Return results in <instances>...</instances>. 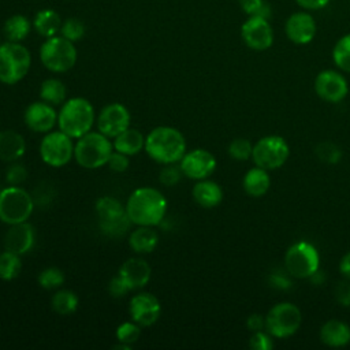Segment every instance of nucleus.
<instances>
[{
  "label": "nucleus",
  "mask_w": 350,
  "mask_h": 350,
  "mask_svg": "<svg viewBox=\"0 0 350 350\" xmlns=\"http://www.w3.org/2000/svg\"><path fill=\"white\" fill-rule=\"evenodd\" d=\"M126 213L134 226H157L167 213V200L154 187L135 189L127 198Z\"/></svg>",
  "instance_id": "obj_1"
},
{
  "label": "nucleus",
  "mask_w": 350,
  "mask_h": 350,
  "mask_svg": "<svg viewBox=\"0 0 350 350\" xmlns=\"http://www.w3.org/2000/svg\"><path fill=\"white\" fill-rule=\"evenodd\" d=\"M146 154L159 164H176L186 150L185 135L175 127L159 126L145 137Z\"/></svg>",
  "instance_id": "obj_2"
},
{
  "label": "nucleus",
  "mask_w": 350,
  "mask_h": 350,
  "mask_svg": "<svg viewBox=\"0 0 350 350\" xmlns=\"http://www.w3.org/2000/svg\"><path fill=\"white\" fill-rule=\"evenodd\" d=\"M96 122V112L93 104L85 97L67 98L57 112L59 130L78 139L86 133L92 131Z\"/></svg>",
  "instance_id": "obj_3"
},
{
  "label": "nucleus",
  "mask_w": 350,
  "mask_h": 350,
  "mask_svg": "<svg viewBox=\"0 0 350 350\" xmlns=\"http://www.w3.org/2000/svg\"><path fill=\"white\" fill-rule=\"evenodd\" d=\"M112 152L113 144L111 138L98 130L86 133L74 144V159L82 168L86 170H97L107 165Z\"/></svg>",
  "instance_id": "obj_4"
},
{
  "label": "nucleus",
  "mask_w": 350,
  "mask_h": 350,
  "mask_svg": "<svg viewBox=\"0 0 350 350\" xmlns=\"http://www.w3.org/2000/svg\"><path fill=\"white\" fill-rule=\"evenodd\" d=\"M31 55L21 42L7 41L0 45V82L15 85L29 72Z\"/></svg>",
  "instance_id": "obj_5"
},
{
  "label": "nucleus",
  "mask_w": 350,
  "mask_h": 350,
  "mask_svg": "<svg viewBox=\"0 0 350 350\" xmlns=\"http://www.w3.org/2000/svg\"><path fill=\"white\" fill-rule=\"evenodd\" d=\"M34 209V201L21 186H7L0 190V220L8 226L27 221Z\"/></svg>",
  "instance_id": "obj_6"
},
{
  "label": "nucleus",
  "mask_w": 350,
  "mask_h": 350,
  "mask_svg": "<svg viewBox=\"0 0 350 350\" xmlns=\"http://www.w3.org/2000/svg\"><path fill=\"white\" fill-rule=\"evenodd\" d=\"M40 59L44 67L52 72H66L77 62L74 42L63 36H53L44 41L40 48Z\"/></svg>",
  "instance_id": "obj_7"
},
{
  "label": "nucleus",
  "mask_w": 350,
  "mask_h": 350,
  "mask_svg": "<svg viewBox=\"0 0 350 350\" xmlns=\"http://www.w3.org/2000/svg\"><path fill=\"white\" fill-rule=\"evenodd\" d=\"M284 267L297 279H310L320 268V254L312 243L298 241L287 249Z\"/></svg>",
  "instance_id": "obj_8"
},
{
  "label": "nucleus",
  "mask_w": 350,
  "mask_h": 350,
  "mask_svg": "<svg viewBox=\"0 0 350 350\" xmlns=\"http://www.w3.org/2000/svg\"><path fill=\"white\" fill-rule=\"evenodd\" d=\"M302 321L299 308L293 302H279L265 314V329L273 338H288L294 335Z\"/></svg>",
  "instance_id": "obj_9"
},
{
  "label": "nucleus",
  "mask_w": 350,
  "mask_h": 350,
  "mask_svg": "<svg viewBox=\"0 0 350 350\" xmlns=\"http://www.w3.org/2000/svg\"><path fill=\"white\" fill-rule=\"evenodd\" d=\"M290 148L280 135H265L253 144L252 160L257 167L267 171L278 170L287 161Z\"/></svg>",
  "instance_id": "obj_10"
},
{
  "label": "nucleus",
  "mask_w": 350,
  "mask_h": 350,
  "mask_svg": "<svg viewBox=\"0 0 350 350\" xmlns=\"http://www.w3.org/2000/svg\"><path fill=\"white\" fill-rule=\"evenodd\" d=\"M41 160L53 168L64 167L74 157V142L62 130L49 131L40 142Z\"/></svg>",
  "instance_id": "obj_11"
},
{
  "label": "nucleus",
  "mask_w": 350,
  "mask_h": 350,
  "mask_svg": "<svg viewBox=\"0 0 350 350\" xmlns=\"http://www.w3.org/2000/svg\"><path fill=\"white\" fill-rule=\"evenodd\" d=\"M241 37L253 51H265L273 44V30L264 16H249L241 26Z\"/></svg>",
  "instance_id": "obj_12"
},
{
  "label": "nucleus",
  "mask_w": 350,
  "mask_h": 350,
  "mask_svg": "<svg viewBox=\"0 0 350 350\" xmlns=\"http://www.w3.org/2000/svg\"><path fill=\"white\" fill-rule=\"evenodd\" d=\"M179 167L182 174L189 179H206L216 170V157L209 150L197 148L183 154Z\"/></svg>",
  "instance_id": "obj_13"
},
{
  "label": "nucleus",
  "mask_w": 350,
  "mask_h": 350,
  "mask_svg": "<svg viewBox=\"0 0 350 350\" xmlns=\"http://www.w3.org/2000/svg\"><path fill=\"white\" fill-rule=\"evenodd\" d=\"M130 120L131 115L127 107L120 103H111L103 107L97 116L96 124L100 133H103L108 138H115L122 131L130 127Z\"/></svg>",
  "instance_id": "obj_14"
},
{
  "label": "nucleus",
  "mask_w": 350,
  "mask_h": 350,
  "mask_svg": "<svg viewBox=\"0 0 350 350\" xmlns=\"http://www.w3.org/2000/svg\"><path fill=\"white\" fill-rule=\"evenodd\" d=\"M316 94L327 103H339L349 93L346 78L335 70H323L314 79Z\"/></svg>",
  "instance_id": "obj_15"
},
{
  "label": "nucleus",
  "mask_w": 350,
  "mask_h": 350,
  "mask_svg": "<svg viewBox=\"0 0 350 350\" xmlns=\"http://www.w3.org/2000/svg\"><path fill=\"white\" fill-rule=\"evenodd\" d=\"M129 312L133 321L141 327L153 325L161 314V304L152 293H138L129 302Z\"/></svg>",
  "instance_id": "obj_16"
},
{
  "label": "nucleus",
  "mask_w": 350,
  "mask_h": 350,
  "mask_svg": "<svg viewBox=\"0 0 350 350\" xmlns=\"http://www.w3.org/2000/svg\"><path fill=\"white\" fill-rule=\"evenodd\" d=\"M23 120L31 131L46 134L57 123V112L53 105L40 100L26 107Z\"/></svg>",
  "instance_id": "obj_17"
},
{
  "label": "nucleus",
  "mask_w": 350,
  "mask_h": 350,
  "mask_svg": "<svg viewBox=\"0 0 350 350\" xmlns=\"http://www.w3.org/2000/svg\"><path fill=\"white\" fill-rule=\"evenodd\" d=\"M284 31L287 38L297 44H309L317 31V25L314 18L308 12H294L291 14L284 25Z\"/></svg>",
  "instance_id": "obj_18"
},
{
  "label": "nucleus",
  "mask_w": 350,
  "mask_h": 350,
  "mask_svg": "<svg viewBox=\"0 0 350 350\" xmlns=\"http://www.w3.org/2000/svg\"><path fill=\"white\" fill-rule=\"evenodd\" d=\"M34 242L36 230L27 221L11 224L4 235V247L19 256L29 253L33 249Z\"/></svg>",
  "instance_id": "obj_19"
},
{
  "label": "nucleus",
  "mask_w": 350,
  "mask_h": 350,
  "mask_svg": "<svg viewBox=\"0 0 350 350\" xmlns=\"http://www.w3.org/2000/svg\"><path fill=\"white\" fill-rule=\"evenodd\" d=\"M118 275L126 283L129 290H138L145 287L152 275V268L146 260L141 257L127 258L119 268Z\"/></svg>",
  "instance_id": "obj_20"
},
{
  "label": "nucleus",
  "mask_w": 350,
  "mask_h": 350,
  "mask_svg": "<svg viewBox=\"0 0 350 350\" xmlns=\"http://www.w3.org/2000/svg\"><path fill=\"white\" fill-rule=\"evenodd\" d=\"M319 336L325 346L343 347L350 343V327L345 321L332 319L321 325Z\"/></svg>",
  "instance_id": "obj_21"
},
{
  "label": "nucleus",
  "mask_w": 350,
  "mask_h": 350,
  "mask_svg": "<svg viewBox=\"0 0 350 350\" xmlns=\"http://www.w3.org/2000/svg\"><path fill=\"white\" fill-rule=\"evenodd\" d=\"M26 152L25 138L15 130L0 131V160L4 163L18 161Z\"/></svg>",
  "instance_id": "obj_22"
},
{
  "label": "nucleus",
  "mask_w": 350,
  "mask_h": 350,
  "mask_svg": "<svg viewBox=\"0 0 350 350\" xmlns=\"http://www.w3.org/2000/svg\"><path fill=\"white\" fill-rule=\"evenodd\" d=\"M191 196L194 201L202 208H215L223 200V190L219 183L206 179L197 180L191 189Z\"/></svg>",
  "instance_id": "obj_23"
},
{
  "label": "nucleus",
  "mask_w": 350,
  "mask_h": 350,
  "mask_svg": "<svg viewBox=\"0 0 350 350\" xmlns=\"http://www.w3.org/2000/svg\"><path fill=\"white\" fill-rule=\"evenodd\" d=\"M159 234L152 226H137L129 235V246L137 254H148L156 249Z\"/></svg>",
  "instance_id": "obj_24"
},
{
  "label": "nucleus",
  "mask_w": 350,
  "mask_h": 350,
  "mask_svg": "<svg viewBox=\"0 0 350 350\" xmlns=\"http://www.w3.org/2000/svg\"><path fill=\"white\" fill-rule=\"evenodd\" d=\"M242 186L247 196L256 198L262 197L271 186V178L268 175V171L257 165L250 168L242 179Z\"/></svg>",
  "instance_id": "obj_25"
},
{
  "label": "nucleus",
  "mask_w": 350,
  "mask_h": 350,
  "mask_svg": "<svg viewBox=\"0 0 350 350\" xmlns=\"http://www.w3.org/2000/svg\"><path fill=\"white\" fill-rule=\"evenodd\" d=\"M113 149L127 156H134L145 148V135L137 129H126L112 141Z\"/></svg>",
  "instance_id": "obj_26"
},
{
  "label": "nucleus",
  "mask_w": 350,
  "mask_h": 350,
  "mask_svg": "<svg viewBox=\"0 0 350 350\" xmlns=\"http://www.w3.org/2000/svg\"><path fill=\"white\" fill-rule=\"evenodd\" d=\"M62 19L59 14L53 10H41L37 12L33 26L38 34H41L45 38L53 37L60 31L62 27Z\"/></svg>",
  "instance_id": "obj_27"
},
{
  "label": "nucleus",
  "mask_w": 350,
  "mask_h": 350,
  "mask_svg": "<svg viewBox=\"0 0 350 350\" xmlns=\"http://www.w3.org/2000/svg\"><path fill=\"white\" fill-rule=\"evenodd\" d=\"M96 213L100 221H112L126 216V206L115 197L104 196L96 201Z\"/></svg>",
  "instance_id": "obj_28"
},
{
  "label": "nucleus",
  "mask_w": 350,
  "mask_h": 350,
  "mask_svg": "<svg viewBox=\"0 0 350 350\" xmlns=\"http://www.w3.org/2000/svg\"><path fill=\"white\" fill-rule=\"evenodd\" d=\"M40 98L53 107L62 105L67 100V88L57 78H48L40 86Z\"/></svg>",
  "instance_id": "obj_29"
},
{
  "label": "nucleus",
  "mask_w": 350,
  "mask_h": 350,
  "mask_svg": "<svg viewBox=\"0 0 350 350\" xmlns=\"http://www.w3.org/2000/svg\"><path fill=\"white\" fill-rule=\"evenodd\" d=\"M78 295L67 288H57L51 298L52 309L62 316H67L74 313L78 309Z\"/></svg>",
  "instance_id": "obj_30"
},
{
  "label": "nucleus",
  "mask_w": 350,
  "mask_h": 350,
  "mask_svg": "<svg viewBox=\"0 0 350 350\" xmlns=\"http://www.w3.org/2000/svg\"><path fill=\"white\" fill-rule=\"evenodd\" d=\"M30 31V22L23 15H12L4 23V36L8 41L21 42Z\"/></svg>",
  "instance_id": "obj_31"
},
{
  "label": "nucleus",
  "mask_w": 350,
  "mask_h": 350,
  "mask_svg": "<svg viewBox=\"0 0 350 350\" xmlns=\"http://www.w3.org/2000/svg\"><path fill=\"white\" fill-rule=\"evenodd\" d=\"M22 269V261H21V256L10 252V250H4L0 253V279L4 282H11L15 278H18L19 272Z\"/></svg>",
  "instance_id": "obj_32"
},
{
  "label": "nucleus",
  "mask_w": 350,
  "mask_h": 350,
  "mask_svg": "<svg viewBox=\"0 0 350 350\" xmlns=\"http://www.w3.org/2000/svg\"><path fill=\"white\" fill-rule=\"evenodd\" d=\"M332 59L339 70L350 72V33L336 41L332 49Z\"/></svg>",
  "instance_id": "obj_33"
},
{
  "label": "nucleus",
  "mask_w": 350,
  "mask_h": 350,
  "mask_svg": "<svg viewBox=\"0 0 350 350\" xmlns=\"http://www.w3.org/2000/svg\"><path fill=\"white\" fill-rule=\"evenodd\" d=\"M66 278L62 269L56 267H48L38 273L37 282L45 290H57L63 286Z\"/></svg>",
  "instance_id": "obj_34"
},
{
  "label": "nucleus",
  "mask_w": 350,
  "mask_h": 350,
  "mask_svg": "<svg viewBox=\"0 0 350 350\" xmlns=\"http://www.w3.org/2000/svg\"><path fill=\"white\" fill-rule=\"evenodd\" d=\"M115 335H116L118 342L133 346V343H135L139 339L141 325H138L133 320L131 321H124V323L118 325Z\"/></svg>",
  "instance_id": "obj_35"
},
{
  "label": "nucleus",
  "mask_w": 350,
  "mask_h": 350,
  "mask_svg": "<svg viewBox=\"0 0 350 350\" xmlns=\"http://www.w3.org/2000/svg\"><path fill=\"white\" fill-rule=\"evenodd\" d=\"M253 144L247 138H235L228 145V154L238 161H245L252 157Z\"/></svg>",
  "instance_id": "obj_36"
},
{
  "label": "nucleus",
  "mask_w": 350,
  "mask_h": 350,
  "mask_svg": "<svg viewBox=\"0 0 350 350\" xmlns=\"http://www.w3.org/2000/svg\"><path fill=\"white\" fill-rule=\"evenodd\" d=\"M317 157L327 164H336L342 157V150L329 141H323L316 146Z\"/></svg>",
  "instance_id": "obj_37"
},
{
  "label": "nucleus",
  "mask_w": 350,
  "mask_h": 350,
  "mask_svg": "<svg viewBox=\"0 0 350 350\" xmlns=\"http://www.w3.org/2000/svg\"><path fill=\"white\" fill-rule=\"evenodd\" d=\"M241 8L249 16H271V7L267 0H239Z\"/></svg>",
  "instance_id": "obj_38"
},
{
  "label": "nucleus",
  "mask_w": 350,
  "mask_h": 350,
  "mask_svg": "<svg viewBox=\"0 0 350 350\" xmlns=\"http://www.w3.org/2000/svg\"><path fill=\"white\" fill-rule=\"evenodd\" d=\"M60 33L64 38L75 42L78 40H81L85 34V26L83 23L77 19V18H68L67 21H64L62 23V27H60Z\"/></svg>",
  "instance_id": "obj_39"
},
{
  "label": "nucleus",
  "mask_w": 350,
  "mask_h": 350,
  "mask_svg": "<svg viewBox=\"0 0 350 350\" xmlns=\"http://www.w3.org/2000/svg\"><path fill=\"white\" fill-rule=\"evenodd\" d=\"M131 224L133 223L130 221V219L126 215V216H123L122 219H118V220L100 221V228L108 237H122L130 228Z\"/></svg>",
  "instance_id": "obj_40"
},
{
  "label": "nucleus",
  "mask_w": 350,
  "mask_h": 350,
  "mask_svg": "<svg viewBox=\"0 0 350 350\" xmlns=\"http://www.w3.org/2000/svg\"><path fill=\"white\" fill-rule=\"evenodd\" d=\"M5 182L10 186H21L27 179V170L23 164L12 161L5 168Z\"/></svg>",
  "instance_id": "obj_41"
},
{
  "label": "nucleus",
  "mask_w": 350,
  "mask_h": 350,
  "mask_svg": "<svg viewBox=\"0 0 350 350\" xmlns=\"http://www.w3.org/2000/svg\"><path fill=\"white\" fill-rule=\"evenodd\" d=\"M182 171H180V167L179 165H175V164H165L160 174H159V180L161 185L164 186H175L179 183L180 178H182Z\"/></svg>",
  "instance_id": "obj_42"
},
{
  "label": "nucleus",
  "mask_w": 350,
  "mask_h": 350,
  "mask_svg": "<svg viewBox=\"0 0 350 350\" xmlns=\"http://www.w3.org/2000/svg\"><path fill=\"white\" fill-rule=\"evenodd\" d=\"M272 338L273 336L269 332H264V331L253 332V335L249 339V347L254 350H271L273 347Z\"/></svg>",
  "instance_id": "obj_43"
},
{
  "label": "nucleus",
  "mask_w": 350,
  "mask_h": 350,
  "mask_svg": "<svg viewBox=\"0 0 350 350\" xmlns=\"http://www.w3.org/2000/svg\"><path fill=\"white\" fill-rule=\"evenodd\" d=\"M129 157L130 156H127L124 153H120V152L113 149V152L111 153V156H109V159L107 161V165H108V168L111 171L122 174V172H124L129 168V164H130Z\"/></svg>",
  "instance_id": "obj_44"
},
{
  "label": "nucleus",
  "mask_w": 350,
  "mask_h": 350,
  "mask_svg": "<svg viewBox=\"0 0 350 350\" xmlns=\"http://www.w3.org/2000/svg\"><path fill=\"white\" fill-rule=\"evenodd\" d=\"M129 287L126 286V283L122 280V278L119 275L113 276L109 283H108V293L113 297V298H122L129 293Z\"/></svg>",
  "instance_id": "obj_45"
},
{
  "label": "nucleus",
  "mask_w": 350,
  "mask_h": 350,
  "mask_svg": "<svg viewBox=\"0 0 350 350\" xmlns=\"http://www.w3.org/2000/svg\"><path fill=\"white\" fill-rule=\"evenodd\" d=\"M335 298L342 306H350V280L346 279L336 284L335 287Z\"/></svg>",
  "instance_id": "obj_46"
},
{
  "label": "nucleus",
  "mask_w": 350,
  "mask_h": 350,
  "mask_svg": "<svg viewBox=\"0 0 350 350\" xmlns=\"http://www.w3.org/2000/svg\"><path fill=\"white\" fill-rule=\"evenodd\" d=\"M246 327L252 331V332H257V331H262L265 328V316H261L258 313H253L247 317L246 320Z\"/></svg>",
  "instance_id": "obj_47"
},
{
  "label": "nucleus",
  "mask_w": 350,
  "mask_h": 350,
  "mask_svg": "<svg viewBox=\"0 0 350 350\" xmlns=\"http://www.w3.org/2000/svg\"><path fill=\"white\" fill-rule=\"evenodd\" d=\"M305 10H321L328 5L329 0H295Z\"/></svg>",
  "instance_id": "obj_48"
},
{
  "label": "nucleus",
  "mask_w": 350,
  "mask_h": 350,
  "mask_svg": "<svg viewBox=\"0 0 350 350\" xmlns=\"http://www.w3.org/2000/svg\"><path fill=\"white\" fill-rule=\"evenodd\" d=\"M339 272L345 276V279L350 280V252H347L339 262Z\"/></svg>",
  "instance_id": "obj_49"
},
{
  "label": "nucleus",
  "mask_w": 350,
  "mask_h": 350,
  "mask_svg": "<svg viewBox=\"0 0 350 350\" xmlns=\"http://www.w3.org/2000/svg\"><path fill=\"white\" fill-rule=\"evenodd\" d=\"M271 282L273 283L272 286L279 287V288H287L290 286V282L286 278L280 276V275H272L271 276Z\"/></svg>",
  "instance_id": "obj_50"
},
{
  "label": "nucleus",
  "mask_w": 350,
  "mask_h": 350,
  "mask_svg": "<svg viewBox=\"0 0 350 350\" xmlns=\"http://www.w3.org/2000/svg\"><path fill=\"white\" fill-rule=\"evenodd\" d=\"M0 45H1V42H0Z\"/></svg>",
  "instance_id": "obj_51"
}]
</instances>
